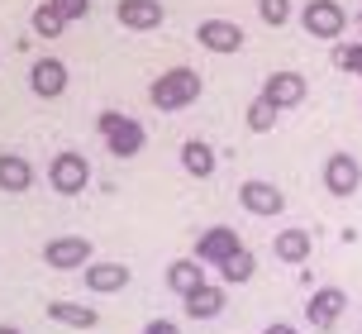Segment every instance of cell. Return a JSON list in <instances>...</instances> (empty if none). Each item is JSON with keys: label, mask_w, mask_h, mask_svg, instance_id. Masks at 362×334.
I'll list each match as a JSON object with an SVG mask.
<instances>
[{"label": "cell", "mask_w": 362, "mask_h": 334, "mask_svg": "<svg viewBox=\"0 0 362 334\" xmlns=\"http://www.w3.org/2000/svg\"><path fill=\"white\" fill-rule=\"evenodd\" d=\"M86 287H90V292H100V296H110V292L129 287V267H124V263H90V267H86Z\"/></svg>", "instance_id": "cell-16"}, {"label": "cell", "mask_w": 362, "mask_h": 334, "mask_svg": "<svg viewBox=\"0 0 362 334\" xmlns=\"http://www.w3.org/2000/svg\"><path fill=\"white\" fill-rule=\"evenodd\" d=\"M48 5H53V10L67 19V24H72V19H81V15L90 10V0H48Z\"/></svg>", "instance_id": "cell-26"}, {"label": "cell", "mask_w": 362, "mask_h": 334, "mask_svg": "<svg viewBox=\"0 0 362 334\" xmlns=\"http://www.w3.org/2000/svg\"><path fill=\"white\" fill-rule=\"evenodd\" d=\"M200 72H191V67H172V72H163L153 86H148V100L158 105V110H186L191 100H200Z\"/></svg>", "instance_id": "cell-1"}, {"label": "cell", "mask_w": 362, "mask_h": 334, "mask_svg": "<svg viewBox=\"0 0 362 334\" xmlns=\"http://www.w3.org/2000/svg\"><path fill=\"white\" fill-rule=\"evenodd\" d=\"M0 334H19V330H15V325H0Z\"/></svg>", "instance_id": "cell-29"}, {"label": "cell", "mask_w": 362, "mask_h": 334, "mask_svg": "<svg viewBox=\"0 0 362 334\" xmlns=\"http://www.w3.org/2000/svg\"><path fill=\"white\" fill-rule=\"evenodd\" d=\"M262 334H296V330H291V325H267Z\"/></svg>", "instance_id": "cell-28"}, {"label": "cell", "mask_w": 362, "mask_h": 334, "mask_svg": "<svg viewBox=\"0 0 362 334\" xmlns=\"http://www.w3.org/2000/svg\"><path fill=\"white\" fill-rule=\"evenodd\" d=\"M344 311H348V292L344 287H320V292L305 301V320L315 325V330H329Z\"/></svg>", "instance_id": "cell-7"}, {"label": "cell", "mask_w": 362, "mask_h": 334, "mask_svg": "<svg viewBox=\"0 0 362 334\" xmlns=\"http://www.w3.org/2000/svg\"><path fill=\"white\" fill-rule=\"evenodd\" d=\"M167 287H172L181 301L191 296L196 287H205V267H200V258H177L172 267H167Z\"/></svg>", "instance_id": "cell-14"}, {"label": "cell", "mask_w": 362, "mask_h": 334, "mask_svg": "<svg viewBox=\"0 0 362 334\" xmlns=\"http://www.w3.org/2000/svg\"><path fill=\"white\" fill-rule=\"evenodd\" d=\"M48 320L57 325H72V330H95V311L90 306H72V301H48Z\"/></svg>", "instance_id": "cell-19"}, {"label": "cell", "mask_w": 362, "mask_h": 334, "mask_svg": "<svg viewBox=\"0 0 362 334\" xmlns=\"http://www.w3.org/2000/svg\"><path fill=\"white\" fill-rule=\"evenodd\" d=\"M334 62H339L344 72L362 76V43H353V48H339V53H334Z\"/></svg>", "instance_id": "cell-25"}, {"label": "cell", "mask_w": 362, "mask_h": 334, "mask_svg": "<svg viewBox=\"0 0 362 334\" xmlns=\"http://www.w3.org/2000/svg\"><path fill=\"white\" fill-rule=\"evenodd\" d=\"M100 134H105V144L115 158H134V153H144V125L139 120H129L119 110H100Z\"/></svg>", "instance_id": "cell-2"}, {"label": "cell", "mask_w": 362, "mask_h": 334, "mask_svg": "<svg viewBox=\"0 0 362 334\" xmlns=\"http://www.w3.org/2000/svg\"><path fill=\"white\" fill-rule=\"evenodd\" d=\"M253 267H257L253 253H248V248H238L234 258L219 263V277H224V282H248V277H253Z\"/></svg>", "instance_id": "cell-21"}, {"label": "cell", "mask_w": 362, "mask_h": 334, "mask_svg": "<svg viewBox=\"0 0 362 334\" xmlns=\"http://www.w3.org/2000/svg\"><path fill=\"white\" fill-rule=\"evenodd\" d=\"M262 96H267L276 110H291V105L305 100V76L300 72H272L267 81H262Z\"/></svg>", "instance_id": "cell-11"}, {"label": "cell", "mask_w": 362, "mask_h": 334, "mask_svg": "<svg viewBox=\"0 0 362 334\" xmlns=\"http://www.w3.org/2000/svg\"><path fill=\"white\" fill-rule=\"evenodd\" d=\"M43 263H48V267H57V272L86 267V263H90V239H81V234H62V239H48V243H43Z\"/></svg>", "instance_id": "cell-5"}, {"label": "cell", "mask_w": 362, "mask_h": 334, "mask_svg": "<svg viewBox=\"0 0 362 334\" xmlns=\"http://www.w3.org/2000/svg\"><path fill=\"white\" fill-rule=\"evenodd\" d=\"M181 167H186L191 177H210V172H215V149H210V144H200V139H186V149H181Z\"/></svg>", "instance_id": "cell-20"}, {"label": "cell", "mask_w": 362, "mask_h": 334, "mask_svg": "<svg viewBox=\"0 0 362 334\" xmlns=\"http://www.w3.org/2000/svg\"><path fill=\"white\" fill-rule=\"evenodd\" d=\"M257 15H262V24L281 29V24L291 19V0H257Z\"/></svg>", "instance_id": "cell-24"}, {"label": "cell", "mask_w": 362, "mask_h": 334, "mask_svg": "<svg viewBox=\"0 0 362 334\" xmlns=\"http://www.w3.org/2000/svg\"><path fill=\"white\" fill-rule=\"evenodd\" d=\"M300 24H305L310 38H339L348 29V10L339 0H310L300 10Z\"/></svg>", "instance_id": "cell-3"}, {"label": "cell", "mask_w": 362, "mask_h": 334, "mask_svg": "<svg viewBox=\"0 0 362 334\" xmlns=\"http://www.w3.org/2000/svg\"><path fill=\"white\" fill-rule=\"evenodd\" d=\"M115 19L124 29H158L163 24V0H119L115 5Z\"/></svg>", "instance_id": "cell-13"}, {"label": "cell", "mask_w": 362, "mask_h": 334, "mask_svg": "<svg viewBox=\"0 0 362 334\" xmlns=\"http://www.w3.org/2000/svg\"><path fill=\"white\" fill-rule=\"evenodd\" d=\"M48 182H53V191H62V196H81L86 182H90L86 153H57L53 163H48Z\"/></svg>", "instance_id": "cell-4"}, {"label": "cell", "mask_w": 362, "mask_h": 334, "mask_svg": "<svg viewBox=\"0 0 362 334\" xmlns=\"http://www.w3.org/2000/svg\"><path fill=\"white\" fill-rule=\"evenodd\" d=\"M358 24H362V15H358Z\"/></svg>", "instance_id": "cell-30"}, {"label": "cell", "mask_w": 362, "mask_h": 334, "mask_svg": "<svg viewBox=\"0 0 362 334\" xmlns=\"http://www.w3.org/2000/svg\"><path fill=\"white\" fill-rule=\"evenodd\" d=\"M144 334H181L177 325H172V320H148V330Z\"/></svg>", "instance_id": "cell-27"}, {"label": "cell", "mask_w": 362, "mask_h": 334, "mask_svg": "<svg viewBox=\"0 0 362 334\" xmlns=\"http://www.w3.org/2000/svg\"><path fill=\"white\" fill-rule=\"evenodd\" d=\"M29 186H34V167L24 163L19 153H0V191L19 196V191H29Z\"/></svg>", "instance_id": "cell-15"}, {"label": "cell", "mask_w": 362, "mask_h": 334, "mask_svg": "<svg viewBox=\"0 0 362 334\" xmlns=\"http://www.w3.org/2000/svg\"><path fill=\"white\" fill-rule=\"evenodd\" d=\"M362 186V167L353 153H329V163H325V191L329 196H353Z\"/></svg>", "instance_id": "cell-6"}, {"label": "cell", "mask_w": 362, "mask_h": 334, "mask_svg": "<svg viewBox=\"0 0 362 334\" xmlns=\"http://www.w3.org/2000/svg\"><path fill=\"white\" fill-rule=\"evenodd\" d=\"M219 311H224V292H219V287H210V282H205V287H196V292L186 296V316H191V320H215Z\"/></svg>", "instance_id": "cell-18"}, {"label": "cell", "mask_w": 362, "mask_h": 334, "mask_svg": "<svg viewBox=\"0 0 362 334\" xmlns=\"http://www.w3.org/2000/svg\"><path fill=\"white\" fill-rule=\"evenodd\" d=\"M29 86H34V96H43V100H57V96L67 91V62H57V57H38L34 72H29Z\"/></svg>", "instance_id": "cell-12"}, {"label": "cell", "mask_w": 362, "mask_h": 334, "mask_svg": "<svg viewBox=\"0 0 362 334\" xmlns=\"http://www.w3.org/2000/svg\"><path fill=\"white\" fill-rule=\"evenodd\" d=\"M310 248H315V239H310V229H281L276 239H272V253L281 263H305Z\"/></svg>", "instance_id": "cell-17"}, {"label": "cell", "mask_w": 362, "mask_h": 334, "mask_svg": "<svg viewBox=\"0 0 362 334\" xmlns=\"http://www.w3.org/2000/svg\"><path fill=\"white\" fill-rule=\"evenodd\" d=\"M200 48H210V53H238L243 48V29L238 24H229V19H200Z\"/></svg>", "instance_id": "cell-10"}, {"label": "cell", "mask_w": 362, "mask_h": 334, "mask_svg": "<svg viewBox=\"0 0 362 334\" xmlns=\"http://www.w3.org/2000/svg\"><path fill=\"white\" fill-rule=\"evenodd\" d=\"M62 24H67V19L57 15L53 5H38V10H34V34L38 38H57V34H62Z\"/></svg>", "instance_id": "cell-23"}, {"label": "cell", "mask_w": 362, "mask_h": 334, "mask_svg": "<svg viewBox=\"0 0 362 334\" xmlns=\"http://www.w3.org/2000/svg\"><path fill=\"white\" fill-rule=\"evenodd\" d=\"M238 248H243V243H238V229H229V224H215V229H205V234H200L196 239V258L200 263H224V258H234Z\"/></svg>", "instance_id": "cell-8"}, {"label": "cell", "mask_w": 362, "mask_h": 334, "mask_svg": "<svg viewBox=\"0 0 362 334\" xmlns=\"http://www.w3.org/2000/svg\"><path fill=\"white\" fill-rule=\"evenodd\" d=\"M238 201H243L248 215H281V210H286V196H281L272 182H257V177L238 186Z\"/></svg>", "instance_id": "cell-9"}, {"label": "cell", "mask_w": 362, "mask_h": 334, "mask_svg": "<svg viewBox=\"0 0 362 334\" xmlns=\"http://www.w3.org/2000/svg\"><path fill=\"white\" fill-rule=\"evenodd\" d=\"M276 115H281V110L272 105L267 96H257L253 105H248V129H253V134H267L272 125H276Z\"/></svg>", "instance_id": "cell-22"}]
</instances>
